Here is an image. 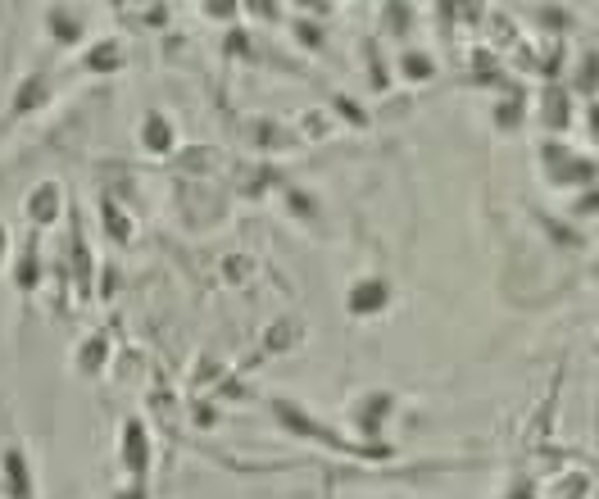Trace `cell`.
<instances>
[{
    "label": "cell",
    "instance_id": "1",
    "mask_svg": "<svg viewBox=\"0 0 599 499\" xmlns=\"http://www.w3.org/2000/svg\"><path fill=\"white\" fill-rule=\"evenodd\" d=\"M5 468H10L14 499H28L32 495V481H28V472H23V454H5Z\"/></svg>",
    "mask_w": 599,
    "mask_h": 499
},
{
    "label": "cell",
    "instance_id": "2",
    "mask_svg": "<svg viewBox=\"0 0 599 499\" xmlns=\"http://www.w3.org/2000/svg\"><path fill=\"white\" fill-rule=\"evenodd\" d=\"M123 445H128V468H146V436H141V427H128L123 431Z\"/></svg>",
    "mask_w": 599,
    "mask_h": 499
},
{
    "label": "cell",
    "instance_id": "3",
    "mask_svg": "<svg viewBox=\"0 0 599 499\" xmlns=\"http://www.w3.org/2000/svg\"><path fill=\"white\" fill-rule=\"evenodd\" d=\"M386 300V286H364V291H354L350 295V309H354V314H368V309H377V304H382Z\"/></svg>",
    "mask_w": 599,
    "mask_h": 499
},
{
    "label": "cell",
    "instance_id": "4",
    "mask_svg": "<svg viewBox=\"0 0 599 499\" xmlns=\"http://www.w3.org/2000/svg\"><path fill=\"white\" fill-rule=\"evenodd\" d=\"M32 214L46 223V218H55V186H41L37 200H32Z\"/></svg>",
    "mask_w": 599,
    "mask_h": 499
},
{
    "label": "cell",
    "instance_id": "5",
    "mask_svg": "<svg viewBox=\"0 0 599 499\" xmlns=\"http://www.w3.org/2000/svg\"><path fill=\"white\" fill-rule=\"evenodd\" d=\"M146 146L150 150H168V123L164 118H150L146 123Z\"/></svg>",
    "mask_w": 599,
    "mask_h": 499
}]
</instances>
